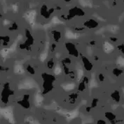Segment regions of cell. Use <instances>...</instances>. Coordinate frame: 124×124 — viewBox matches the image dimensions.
Segmentation results:
<instances>
[{"mask_svg": "<svg viewBox=\"0 0 124 124\" xmlns=\"http://www.w3.org/2000/svg\"><path fill=\"white\" fill-rule=\"evenodd\" d=\"M41 78L43 79L42 84V94L46 95L51 92L54 88V82L56 81L55 77L52 74L47 72H44L41 74Z\"/></svg>", "mask_w": 124, "mask_h": 124, "instance_id": "6da1fadb", "label": "cell"}, {"mask_svg": "<svg viewBox=\"0 0 124 124\" xmlns=\"http://www.w3.org/2000/svg\"><path fill=\"white\" fill-rule=\"evenodd\" d=\"M10 42V38L9 37H0V46L6 47Z\"/></svg>", "mask_w": 124, "mask_h": 124, "instance_id": "5bb4252c", "label": "cell"}, {"mask_svg": "<svg viewBox=\"0 0 124 124\" xmlns=\"http://www.w3.org/2000/svg\"><path fill=\"white\" fill-rule=\"evenodd\" d=\"M84 26L88 29H95L98 26V23L94 19H88L85 20L84 23Z\"/></svg>", "mask_w": 124, "mask_h": 124, "instance_id": "9c48e42d", "label": "cell"}, {"mask_svg": "<svg viewBox=\"0 0 124 124\" xmlns=\"http://www.w3.org/2000/svg\"><path fill=\"white\" fill-rule=\"evenodd\" d=\"M98 101H99V100H98V98H93V99L92 100L91 107V108H95V107H96L97 105H98Z\"/></svg>", "mask_w": 124, "mask_h": 124, "instance_id": "ffe728a7", "label": "cell"}, {"mask_svg": "<svg viewBox=\"0 0 124 124\" xmlns=\"http://www.w3.org/2000/svg\"><path fill=\"white\" fill-rule=\"evenodd\" d=\"M98 79H99V81H100V82H103L105 79V76H104V74L100 73V74L98 75Z\"/></svg>", "mask_w": 124, "mask_h": 124, "instance_id": "603a6c76", "label": "cell"}, {"mask_svg": "<svg viewBox=\"0 0 124 124\" xmlns=\"http://www.w3.org/2000/svg\"><path fill=\"white\" fill-rule=\"evenodd\" d=\"M86 86H87V84L84 82L83 80H81L79 84H78V86H77V91L78 93H83L86 90Z\"/></svg>", "mask_w": 124, "mask_h": 124, "instance_id": "9a60e30c", "label": "cell"}, {"mask_svg": "<svg viewBox=\"0 0 124 124\" xmlns=\"http://www.w3.org/2000/svg\"><path fill=\"white\" fill-rule=\"evenodd\" d=\"M68 76L70 77V78H71L72 79H75L76 78V74L74 71H70Z\"/></svg>", "mask_w": 124, "mask_h": 124, "instance_id": "cb8c5ba5", "label": "cell"}, {"mask_svg": "<svg viewBox=\"0 0 124 124\" xmlns=\"http://www.w3.org/2000/svg\"><path fill=\"white\" fill-rule=\"evenodd\" d=\"M111 98L115 102H116V103L119 102L121 101V94H120V92L117 91V90L114 91L111 94Z\"/></svg>", "mask_w": 124, "mask_h": 124, "instance_id": "7c38bea8", "label": "cell"}, {"mask_svg": "<svg viewBox=\"0 0 124 124\" xmlns=\"http://www.w3.org/2000/svg\"><path fill=\"white\" fill-rule=\"evenodd\" d=\"M85 15V12L81 8H78L77 7H74L72 8L71 9H70L69 11V15L67 17L72 18L74 17H76V16H78V17H82Z\"/></svg>", "mask_w": 124, "mask_h": 124, "instance_id": "52a82bcc", "label": "cell"}, {"mask_svg": "<svg viewBox=\"0 0 124 124\" xmlns=\"http://www.w3.org/2000/svg\"><path fill=\"white\" fill-rule=\"evenodd\" d=\"M91 106H88V107H85V111H87V112H90L91 110Z\"/></svg>", "mask_w": 124, "mask_h": 124, "instance_id": "f1b7e54d", "label": "cell"}, {"mask_svg": "<svg viewBox=\"0 0 124 124\" xmlns=\"http://www.w3.org/2000/svg\"><path fill=\"white\" fill-rule=\"evenodd\" d=\"M25 37H26V40H25V43L20 46V48H23V49H25V48L28 49L29 47L32 46L34 44V37L32 35L31 32H30V30H25Z\"/></svg>", "mask_w": 124, "mask_h": 124, "instance_id": "277c9868", "label": "cell"}, {"mask_svg": "<svg viewBox=\"0 0 124 124\" xmlns=\"http://www.w3.org/2000/svg\"><path fill=\"white\" fill-rule=\"evenodd\" d=\"M25 70L26 72L30 74V75H34L36 74V70H35V68L33 67L32 65H31L30 64H28L25 67Z\"/></svg>", "mask_w": 124, "mask_h": 124, "instance_id": "2e32d148", "label": "cell"}, {"mask_svg": "<svg viewBox=\"0 0 124 124\" xmlns=\"http://www.w3.org/2000/svg\"><path fill=\"white\" fill-rule=\"evenodd\" d=\"M63 1H65L66 2H70V1H71V0H63Z\"/></svg>", "mask_w": 124, "mask_h": 124, "instance_id": "f546056e", "label": "cell"}, {"mask_svg": "<svg viewBox=\"0 0 124 124\" xmlns=\"http://www.w3.org/2000/svg\"><path fill=\"white\" fill-rule=\"evenodd\" d=\"M51 51H52V52H54L55 51V50L56 49V47H57V46H56V43H53V44H52V45H51Z\"/></svg>", "mask_w": 124, "mask_h": 124, "instance_id": "484cf974", "label": "cell"}, {"mask_svg": "<svg viewBox=\"0 0 124 124\" xmlns=\"http://www.w3.org/2000/svg\"><path fill=\"white\" fill-rule=\"evenodd\" d=\"M112 73L114 76L116 77H120L121 75H122L124 74V70L120 69V68H114L113 70H112Z\"/></svg>", "mask_w": 124, "mask_h": 124, "instance_id": "d6986e66", "label": "cell"}, {"mask_svg": "<svg viewBox=\"0 0 124 124\" xmlns=\"http://www.w3.org/2000/svg\"><path fill=\"white\" fill-rule=\"evenodd\" d=\"M9 29H10L11 30H18V25H17L16 23H12V24L11 25V27H10Z\"/></svg>", "mask_w": 124, "mask_h": 124, "instance_id": "7402d4cb", "label": "cell"}, {"mask_svg": "<svg viewBox=\"0 0 124 124\" xmlns=\"http://www.w3.org/2000/svg\"><path fill=\"white\" fill-rule=\"evenodd\" d=\"M65 47L66 51H67L68 54L70 56L74 57L75 58H78L80 53L78 52L77 47L74 44H73L72 42H66L65 44Z\"/></svg>", "mask_w": 124, "mask_h": 124, "instance_id": "3957f363", "label": "cell"}, {"mask_svg": "<svg viewBox=\"0 0 124 124\" xmlns=\"http://www.w3.org/2000/svg\"><path fill=\"white\" fill-rule=\"evenodd\" d=\"M52 37L55 43H58L62 39V33L59 30H54L52 32Z\"/></svg>", "mask_w": 124, "mask_h": 124, "instance_id": "8fae6325", "label": "cell"}, {"mask_svg": "<svg viewBox=\"0 0 124 124\" xmlns=\"http://www.w3.org/2000/svg\"><path fill=\"white\" fill-rule=\"evenodd\" d=\"M55 60L53 58H49L47 62H46V67L48 70H53L54 67H55Z\"/></svg>", "mask_w": 124, "mask_h": 124, "instance_id": "e0dca14e", "label": "cell"}, {"mask_svg": "<svg viewBox=\"0 0 124 124\" xmlns=\"http://www.w3.org/2000/svg\"><path fill=\"white\" fill-rule=\"evenodd\" d=\"M62 65V70H63V72L66 75H69V74H70V69L69 68V67L68 66H66L64 65Z\"/></svg>", "mask_w": 124, "mask_h": 124, "instance_id": "44dd1931", "label": "cell"}, {"mask_svg": "<svg viewBox=\"0 0 124 124\" xmlns=\"http://www.w3.org/2000/svg\"><path fill=\"white\" fill-rule=\"evenodd\" d=\"M7 70V67H3V66H0V72H6Z\"/></svg>", "mask_w": 124, "mask_h": 124, "instance_id": "4316f807", "label": "cell"}, {"mask_svg": "<svg viewBox=\"0 0 124 124\" xmlns=\"http://www.w3.org/2000/svg\"><path fill=\"white\" fill-rule=\"evenodd\" d=\"M53 11H54L53 8L48 9V7H46V5H43L42 7H41V8H40V14H41V16L42 17H44V18H46V19L49 18L51 16Z\"/></svg>", "mask_w": 124, "mask_h": 124, "instance_id": "ba28073f", "label": "cell"}, {"mask_svg": "<svg viewBox=\"0 0 124 124\" xmlns=\"http://www.w3.org/2000/svg\"><path fill=\"white\" fill-rule=\"evenodd\" d=\"M78 98V93H72L71 94L69 95L68 96V102L69 103L74 105L77 102V100Z\"/></svg>", "mask_w": 124, "mask_h": 124, "instance_id": "30bf717a", "label": "cell"}, {"mask_svg": "<svg viewBox=\"0 0 124 124\" xmlns=\"http://www.w3.org/2000/svg\"><path fill=\"white\" fill-rule=\"evenodd\" d=\"M97 124H107V122L103 119H99L97 121Z\"/></svg>", "mask_w": 124, "mask_h": 124, "instance_id": "d4e9b609", "label": "cell"}, {"mask_svg": "<svg viewBox=\"0 0 124 124\" xmlns=\"http://www.w3.org/2000/svg\"><path fill=\"white\" fill-rule=\"evenodd\" d=\"M13 94V91L11 89L9 84L7 83L4 85V88L1 91V102L4 104H7L9 101V98Z\"/></svg>", "mask_w": 124, "mask_h": 124, "instance_id": "7a4b0ae2", "label": "cell"}, {"mask_svg": "<svg viewBox=\"0 0 124 124\" xmlns=\"http://www.w3.org/2000/svg\"><path fill=\"white\" fill-rule=\"evenodd\" d=\"M105 116V118H106L109 122H111V124L114 123V122L116 121V116L113 112H111V111H107V112H106Z\"/></svg>", "mask_w": 124, "mask_h": 124, "instance_id": "4fadbf2b", "label": "cell"}, {"mask_svg": "<svg viewBox=\"0 0 124 124\" xmlns=\"http://www.w3.org/2000/svg\"><path fill=\"white\" fill-rule=\"evenodd\" d=\"M80 58H81V60L82 62V64H83V66H84V68L85 69V71L87 72H91L93 68V65L91 62V61L86 56L82 55L80 53Z\"/></svg>", "mask_w": 124, "mask_h": 124, "instance_id": "8992f818", "label": "cell"}, {"mask_svg": "<svg viewBox=\"0 0 124 124\" xmlns=\"http://www.w3.org/2000/svg\"><path fill=\"white\" fill-rule=\"evenodd\" d=\"M118 48H119V50L121 51V52L124 53V45H121V46H120L118 47Z\"/></svg>", "mask_w": 124, "mask_h": 124, "instance_id": "83f0119b", "label": "cell"}, {"mask_svg": "<svg viewBox=\"0 0 124 124\" xmlns=\"http://www.w3.org/2000/svg\"><path fill=\"white\" fill-rule=\"evenodd\" d=\"M30 96L29 94H25L21 100H18L17 102V103L20 106L22 107L23 109H28L30 108L31 107V105H30Z\"/></svg>", "mask_w": 124, "mask_h": 124, "instance_id": "5b68a950", "label": "cell"}, {"mask_svg": "<svg viewBox=\"0 0 124 124\" xmlns=\"http://www.w3.org/2000/svg\"><path fill=\"white\" fill-rule=\"evenodd\" d=\"M0 17H1V14L0 13Z\"/></svg>", "mask_w": 124, "mask_h": 124, "instance_id": "4dcf8cb0", "label": "cell"}, {"mask_svg": "<svg viewBox=\"0 0 124 124\" xmlns=\"http://www.w3.org/2000/svg\"><path fill=\"white\" fill-rule=\"evenodd\" d=\"M72 59L70 58V57H65V58H64L62 59V60H61V63H62V65L68 66V67L72 64Z\"/></svg>", "mask_w": 124, "mask_h": 124, "instance_id": "ac0fdd59", "label": "cell"}]
</instances>
